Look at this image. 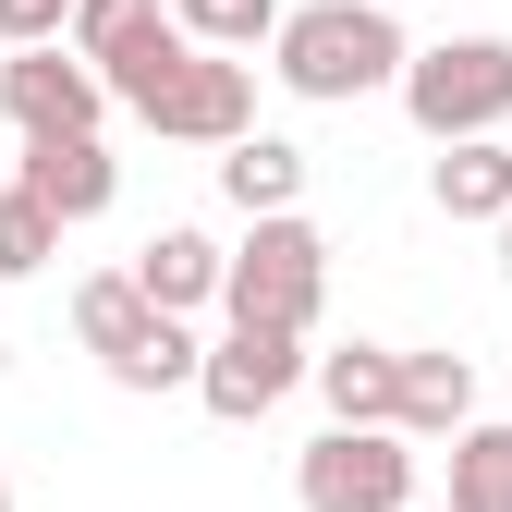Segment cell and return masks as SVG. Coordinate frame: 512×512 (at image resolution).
<instances>
[{
    "instance_id": "52a82bcc",
    "label": "cell",
    "mask_w": 512,
    "mask_h": 512,
    "mask_svg": "<svg viewBox=\"0 0 512 512\" xmlns=\"http://www.w3.org/2000/svg\"><path fill=\"white\" fill-rule=\"evenodd\" d=\"M98 110H110L98 61H74V49H13V61H0V122H13L25 147H61V135H98Z\"/></svg>"
},
{
    "instance_id": "44dd1931",
    "label": "cell",
    "mask_w": 512,
    "mask_h": 512,
    "mask_svg": "<svg viewBox=\"0 0 512 512\" xmlns=\"http://www.w3.org/2000/svg\"><path fill=\"white\" fill-rule=\"evenodd\" d=\"M378 13H403V0H378Z\"/></svg>"
},
{
    "instance_id": "8992f818",
    "label": "cell",
    "mask_w": 512,
    "mask_h": 512,
    "mask_svg": "<svg viewBox=\"0 0 512 512\" xmlns=\"http://www.w3.org/2000/svg\"><path fill=\"white\" fill-rule=\"evenodd\" d=\"M135 122H147V135H171V147H220V159H232V147L256 135V61L196 49V61H183V74H171Z\"/></svg>"
},
{
    "instance_id": "30bf717a",
    "label": "cell",
    "mask_w": 512,
    "mask_h": 512,
    "mask_svg": "<svg viewBox=\"0 0 512 512\" xmlns=\"http://www.w3.org/2000/svg\"><path fill=\"white\" fill-rule=\"evenodd\" d=\"M220 281H232V256H220L208 232H183V220L135 244V293H147L159 317H196V305H220Z\"/></svg>"
},
{
    "instance_id": "e0dca14e",
    "label": "cell",
    "mask_w": 512,
    "mask_h": 512,
    "mask_svg": "<svg viewBox=\"0 0 512 512\" xmlns=\"http://www.w3.org/2000/svg\"><path fill=\"white\" fill-rule=\"evenodd\" d=\"M49 256H61V220L25 196V183H0V281H37Z\"/></svg>"
},
{
    "instance_id": "6da1fadb",
    "label": "cell",
    "mask_w": 512,
    "mask_h": 512,
    "mask_svg": "<svg viewBox=\"0 0 512 512\" xmlns=\"http://www.w3.org/2000/svg\"><path fill=\"white\" fill-rule=\"evenodd\" d=\"M269 74H281L293 98H317V110H354V98H378V86L403 98L415 49H403V25L378 13V0H293L281 37H269Z\"/></svg>"
},
{
    "instance_id": "2e32d148",
    "label": "cell",
    "mask_w": 512,
    "mask_h": 512,
    "mask_svg": "<svg viewBox=\"0 0 512 512\" xmlns=\"http://www.w3.org/2000/svg\"><path fill=\"white\" fill-rule=\"evenodd\" d=\"M171 13H183V37L220 49V61H244V49L281 37V0H171Z\"/></svg>"
},
{
    "instance_id": "7c38bea8",
    "label": "cell",
    "mask_w": 512,
    "mask_h": 512,
    "mask_svg": "<svg viewBox=\"0 0 512 512\" xmlns=\"http://www.w3.org/2000/svg\"><path fill=\"white\" fill-rule=\"evenodd\" d=\"M403 439H464L476 427V366L464 354H403Z\"/></svg>"
},
{
    "instance_id": "5b68a950",
    "label": "cell",
    "mask_w": 512,
    "mask_h": 512,
    "mask_svg": "<svg viewBox=\"0 0 512 512\" xmlns=\"http://www.w3.org/2000/svg\"><path fill=\"white\" fill-rule=\"evenodd\" d=\"M415 439L403 427H317L293 452V500L305 512H415Z\"/></svg>"
},
{
    "instance_id": "9a60e30c",
    "label": "cell",
    "mask_w": 512,
    "mask_h": 512,
    "mask_svg": "<svg viewBox=\"0 0 512 512\" xmlns=\"http://www.w3.org/2000/svg\"><path fill=\"white\" fill-rule=\"evenodd\" d=\"M452 512H512V427L452 439Z\"/></svg>"
},
{
    "instance_id": "7a4b0ae2",
    "label": "cell",
    "mask_w": 512,
    "mask_h": 512,
    "mask_svg": "<svg viewBox=\"0 0 512 512\" xmlns=\"http://www.w3.org/2000/svg\"><path fill=\"white\" fill-rule=\"evenodd\" d=\"M74 342L122 378V391H196V378H208V342L183 330V317H159V305L135 293V269L74 281Z\"/></svg>"
},
{
    "instance_id": "ba28073f",
    "label": "cell",
    "mask_w": 512,
    "mask_h": 512,
    "mask_svg": "<svg viewBox=\"0 0 512 512\" xmlns=\"http://www.w3.org/2000/svg\"><path fill=\"white\" fill-rule=\"evenodd\" d=\"M305 378H317V354H305L293 330H220V342H208V378H196V403H208L220 427H256L281 391H305Z\"/></svg>"
},
{
    "instance_id": "ffe728a7",
    "label": "cell",
    "mask_w": 512,
    "mask_h": 512,
    "mask_svg": "<svg viewBox=\"0 0 512 512\" xmlns=\"http://www.w3.org/2000/svg\"><path fill=\"white\" fill-rule=\"evenodd\" d=\"M500 269H512V220H500Z\"/></svg>"
},
{
    "instance_id": "7402d4cb",
    "label": "cell",
    "mask_w": 512,
    "mask_h": 512,
    "mask_svg": "<svg viewBox=\"0 0 512 512\" xmlns=\"http://www.w3.org/2000/svg\"><path fill=\"white\" fill-rule=\"evenodd\" d=\"M0 512H13V500H0Z\"/></svg>"
},
{
    "instance_id": "3957f363",
    "label": "cell",
    "mask_w": 512,
    "mask_h": 512,
    "mask_svg": "<svg viewBox=\"0 0 512 512\" xmlns=\"http://www.w3.org/2000/svg\"><path fill=\"white\" fill-rule=\"evenodd\" d=\"M403 110H415L427 147H488L512 122V37H439V49H415Z\"/></svg>"
},
{
    "instance_id": "4fadbf2b",
    "label": "cell",
    "mask_w": 512,
    "mask_h": 512,
    "mask_svg": "<svg viewBox=\"0 0 512 512\" xmlns=\"http://www.w3.org/2000/svg\"><path fill=\"white\" fill-rule=\"evenodd\" d=\"M220 196H232L244 220H293V196H305V147H293V135H244V147L220 159Z\"/></svg>"
},
{
    "instance_id": "ac0fdd59",
    "label": "cell",
    "mask_w": 512,
    "mask_h": 512,
    "mask_svg": "<svg viewBox=\"0 0 512 512\" xmlns=\"http://www.w3.org/2000/svg\"><path fill=\"white\" fill-rule=\"evenodd\" d=\"M159 13H171V0H74V37H61V49H74V61H110L122 37L159 25Z\"/></svg>"
},
{
    "instance_id": "5bb4252c",
    "label": "cell",
    "mask_w": 512,
    "mask_h": 512,
    "mask_svg": "<svg viewBox=\"0 0 512 512\" xmlns=\"http://www.w3.org/2000/svg\"><path fill=\"white\" fill-rule=\"evenodd\" d=\"M427 196H439V220H512V147L500 135L488 147H439Z\"/></svg>"
},
{
    "instance_id": "d6986e66",
    "label": "cell",
    "mask_w": 512,
    "mask_h": 512,
    "mask_svg": "<svg viewBox=\"0 0 512 512\" xmlns=\"http://www.w3.org/2000/svg\"><path fill=\"white\" fill-rule=\"evenodd\" d=\"M0 37L13 49H61L74 37V0H0Z\"/></svg>"
},
{
    "instance_id": "9c48e42d",
    "label": "cell",
    "mask_w": 512,
    "mask_h": 512,
    "mask_svg": "<svg viewBox=\"0 0 512 512\" xmlns=\"http://www.w3.org/2000/svg\"><path fill=\"white\" fill-rule=\"evenodd\" d=\"M13 183H25V196H37L61 232H74V220H98V208L122 196V159H110L98 135H61V147H25V171H13Z\"/></svg>"
},
{
    "instance_id": "277c9868",
    "label": "cell",
    "mask_w": 512,
    "mask_h": 512,
    "mask_svg": "<svg viewBox=\"0 0 512 512\" xmlns=\"http://www.w3.org/2000/svg\"><path fill=\"white\" fill-rule=\"evenodd\" d=\"M317 293H330V244H317V220H256L244 244H232V281H220V305H232V330H317Z\"/></svg>"
},
{
    "instance_id": "8fae6325",
    "label": "cell",
    "mask_w": 512,
    "mask_h": 512,
    "mask_svg": "<svg viewBox=\"0 0 512 512\" xmlns=\"http://www.w3.org/2000/svg\"><path fill=\"white\" fill-rule=\"evenodd\" d=\"M317 403H330V427H391L403 415V354H378V342L317 354Z\"/></svg>"
}]
</instances>
